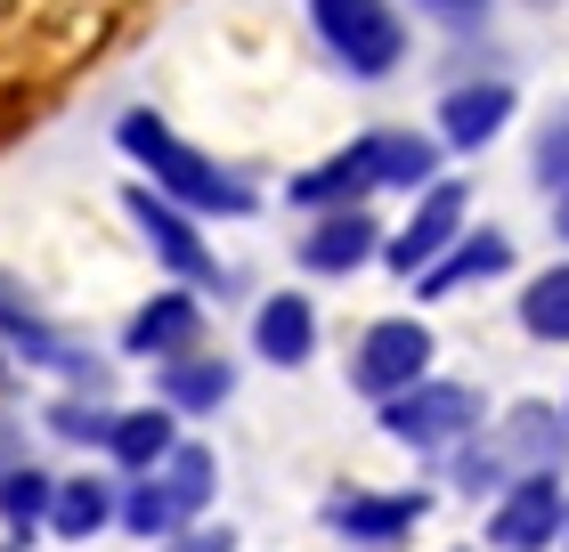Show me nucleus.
<instances>
[{
    "mask_svg": "<svg viewBox=\"0 0 569 552\" xmlns=\"http://www.w3.org/2000/svg\"><path fill=\"white\" fill-rule=\"evenodd\" d=\"M382 252V228L367 203H350V212H318L301 235V269L309 277H350V269H367V260Z\"/></svg>",
    "mask_w": 569,
    "mask_h": 552,
    "instance_id": "f8f14e48",
    "label": "nucleus"
},
{
    "mask_svg": "<svg viewBox=\"0 0 569 552\" xmlns=\"http://www.w3.org/2000/svg\"><path fill=\"white\" fill-rule=\"evenodd\" d=\"M309 33L350 82H391L407 66V17L391 0H309Z\"/></svg>",
    "mask_w": 569,
    "mask_h": 552,
    "instance_id": "f03ea898",
    "label": "nucleus"
},
{
    "mask_svg": "<svg viewBox=\"0 0 569 552\" xmlns=\"http://www.w3.org/2000/svg\"><path fill=\"white\" fill-rule=\"evenodd\" d=\"M375 195V139H350L342 154H326V163H309L301 179H284V203H301L309 220L318 212H350V203Z\"/></svg>",
    "mask_w": 569,
    "mask_h": 552,
    "instance_id": "9d476101",
    "label": "nucleus"
},
{
    "mask_svg": "<svg viewBox=\"0 0 569 552\" xmlns=\"http://www.w3.org/2000/svg\"><path fill=\"white\" fill-rule=\"evenodd\" d=\"M367 139H375V188L423 195L439 179V139H416V130H367Z\"/></svg>",
    "mask_w": 569,
    "mask_h": 552,
    "instance_id": "6ab92c4d",
    "label": "nucleus"
},
{
    "mask_svg": "<svg viewBox=\"0 0 569 552\" xmlns=\"http://www.w3.org/2000/svg\"><path fill=\"white\" fill-rule=\"evenodd\" d=\"M382 431H391L399 446H423V455H448V446H463L480 431V390L463 382H416L399 390V399H382Z\"/></svg>",
    "mask_w": 569,
    "mask_h": 552,
    "instance_id": "20e7f679",
    "label": "nucleus"
},
{
    "mask_svg": "<svg viewBox=\"0 0 569 552\" xmlns=\"http://www.w3.org/2000/svg\"><path fill=\"white\" fill-rule=\"evenodd\" d=\"M179 446V423H171V407H122L114 414V439H107V455L131 471H163V455Z\"/></svg>",
    "mask_w": 569,
    "mask_h": 552,
    "instance_id": "a211bd4d",
    "label": "nucleus"
},
{
    "mask_svg": "<svg viewBox=\"0 0 569 552\" xmlns=\"http://www.w3.org/2000/svg\"><path fill=\"white\" fill-rule=\"evenodd\" d=\"M154 552H237V536H228V529H179L171 544H154Z\"/></svg>",
    "mask_w": 569,
    "mask_h": 552,
    "instance_id": "bb28decb",
    "label": "nucleus"
},
{
    "mask_svg": "<svg viewBox=\"0 0 569 552\" xmlns=\"http://www.w3.org/2000/svg\"><path fill=\"white\" fill-rule=\"evenodd\" d=\"M114 512H122V495L107 480H58V495H49V529L58 536H98V529H114Z\"/></svg>",
    "mask_w": 569,
    "mask_h": 552,
    "instance_id": "aec40b11",
    "label": "nucleus"
},
{
    "mask_svg": "<svg viewBox=\"0 0 569 552\" xmlns=\"http://www.w3.org/2000/svg\"><path fill=\"white\" fill-rule=\"evenodd\" d=\"M416 9L448 17V24H472V17H488V0H416Z\"/></svg>",
    "mask_w": 569,
    "mask_h": 552,
    "instance_id": "cd10ccee",
    "label": "nucleus"
},
{
    "mask_svg": "<svg viewBox=\"0 0 569 552\" xmlns=\"http://www.w3.org/2000/svg\"><path fill=\"white\" fill-rule=\"evenodd\" d=\"M122 212H131V228L147 235V252L163 260L188 293H196V284H228L220 260H212V244H203V228H196V212H179V203L154 195V188H122Z\"/></svg>",
    "mask_w": 569,
    "mask_h": 552,
    "instance_id": "39448f33",
    "label": "nucleus"
},
{
    "mask_svg": "<svg viewBox=\"0 0 569 552\" xmlns=\"http://www.w3.org/2000/svg\"><path fill=\"white\" fill-rule=\"evenodd\" d=\"M49 431H58L66 446H107L114 439V407H98L90 390H73V399L49 407Z\"/></svg>",
    "mask_w": 569,
    "mask_h": 552,
    "instance_id": "a878e982",
    "label": "nucleus"
},
{
    "mask_svg": "<svg viewBox=\"0 0 569 552\" xmlns=\"http://www.w3.org/2000/svg\"><path fill=\"white\" fill-rule=\"evenodd\" d=\"M49 495H58V480L49 471H33V463H9L0 471V520L24 536V529H49Z\"/></svg>",
    "mask_w": 569,
    "mask_h": 552,
    "instance_id": "b1692460",
    "label": "nucleus"
},
{
    "mask_svg": "<svg viewBox=\"0 0 569 552\" xmlns=\"http://www.w3.org/2000/svg\"><path fill=\"white\" fill-rule=\"evenodd\" d=\"M196 341H203V301L188 293V284L154 293L139 318L122 325V350H131V358H163V365H171V358H188Z\"/></svg>",
    "mask_w": 569,
    "mask_h": 552,
    "instance_id": "4468645a",
    "label": "nucleus"
},
{
    "mask_svg": "<svg viewBox=\"0 0 569 552\" xmlns=\"http://www.w3.org/2000/svg\"><path fill=\"white\" fill-rule=\"evenodd\" d=\"M114 520H122L131 536H147V544H171L179 529H188V512L171 504V488L154 480V471H139V480L122 488V512H114Z\"/></svg>",
    "mask_w": 569,
    "mask_h": 552,
    "instance_id": "412c9836",
    "label": "nucleus"
},
{
    "mask_svg": "<svg viewBox=\"0 0 569 552\" xmlns=\"http://www.w3.org/2000/svg\"><path fill=\"white\" fill-rule=\"evenodd\" d=\"M505 269H512V235L505 228H480V235H456V244L431 260V269L416 277V293L423 301H448V293H463V284H488Z\"/></svg>",
    "mask_w": 569,
    "mask_h": 552,
    "instance_id": "2eb2a0df",
    "label": "nucleus"
},
{
    "mask_svg": "<svg viewBox=\"0 0 569 552\" xmlns=\"http://www.w3.org/2000/svg\"><path fill=\"white\" fill-rule=\"evenodd\" d=\"M553 536H569V504H561V480L537 471V480H512L488 512V544L497 552H546Z\"/></svg>",
    "mask_w": 569,
    "mask_h": 552,
    "instance_id": "6e6552de",
    "label": "nucleus"
},
{
    "mask_svg": "<svg viewBox=\"0 0 569 552\" xmlns=\"http://www.w3.org/2000/svg\"><path fill=\"white\" fill-rule=\"evenodd\" d=\"M553 228H561V235H569V195H553Z\"/></svg>",
    "mask_w": 569,
    "mask_h": 552,
    "instance_id": "c85d7f7f",
    "label": "nucleus"
},
{
    "mask_svg": "<svg viewBox=\"0 0 569 552\" xmlns=\"http://www.w3.org/2000/svg\"><path fill=\"white\" fill-rule=\"evenodd\" d=\"M0 374H9V350H0Z\"/></svg>",
    "mask_w": 569,
    "mask_h": 552,
    "instance_id": "c756f323",
    "label": "nucleus"
},
{
    "mask_svg": "<svg viewBox=\"0 0 569 552\" xmlns=\"http://www.w3.org/2000/svg\"><path fill=\"white\" fill-rule=\"evenodd\" d=\"M488 446H497V463L512 471V480L561 471V455H569V414L521 399V407H505V423H497V439H488Z\"/></svg>",
    "mask_w": 569,
    "mask_h": 552,
    "instance_id": "1a4fd4ad",
    "label": "nucleus"
},
{
    "mask_svg": "<svg viewBox=\"0 0 569 552\" xmlns=\"http://www.w3.org/2000/svg\"><path fill=\"white\" fill-rule=\"evenodd\" d=\"M423 512H431V495H423V488H391V495L350 488V495H333V504H326V529H333V536H350V544H399Z\"/></svg>",
    "mask_w": 569,
    "mask_h": 552,
    "instance_id": "9b49d317",
    "label": "nucleus"
},
{
    "mask_svg": "<svg viewBox=\"0 0 569 552\" xmlns=\"http://www.w3.org/2000/svg\"><path fill=\"white\" fill-rule=\"evenodd\" d=\"M114 147L131 154V163L147 171V188L171 195L179 212H220V220H252V212H261V195H252L237 171H220L212 154L188 147L163 114H147V107H131V114L114 122Z\"/></svg>",
    "mask_w": 569,
    "mask_h": 552,
    "instance_id": "f257e3e1",
    "label": "nucleus"
},
{
    "mask_svg": "<svg viewBox=\"0 0 569 552\" xmlns=\"http://www.w3.org/2000/svg\"><path fill=\"white\" fill-rule=\"evenodd\" d=\"M463 179H431V188L416 195V212H407V228L399 235H382V260H391V277H423L439 252L463 235Z\"/></svg>",
    "mask_w": 569,
    "mask_h": 552,
    "instance_id": "0eeeda50",
    "label": "nucleus"
},
{
    "mask_svg": "<svg viewBox=\"0 0 569 552\" xmlns=\"http://www.w3.org/2000/svg\"><path fill=\"white\" fill-rule=\"evenodd\" d=\"M521 325L537 341H569V260H553L521 284Z\"/></svg>",
    "mask_w": 569,
    "mask_h": 552,
    "instance_id": "5701e85b",
    "label": "nucleus"
},
{
    "mask_svg": "<svg viewBox=\"0 0 569 552\" xmlns=\"http://www.w3.org/2000/svg\"><path fill=\"white\" fill-rule=\"evenodd\" d=\"M431 374V333L416 318H382L358 333V358H350V382H358V399H399V390H416Z\"/></svg>",
    "mask_w": 569,
    "mask_h": 552,
    "instance_id": "423d86ee",
    "label": "nucleus"
},
{
    "mask_svg": "<svg viewBox=\"0 0 569 552\" xmlns=\"http://www.w3.org/2000/svg\"><path fill=\"white\" fill-rule=\"evenodd\" d=\"M529 179L546 195H569V98L546 114V130H537V147H529Z\"/></svg>",
    "mask_w": 569,
    "mask_h": 552,
    "instance_id": "393cba45",
    "label": "nucleus"
},
{
    "mask_svg": "<svg viewBox=\"0 0 569 552\" xmlns=\"http://www.w3.org/2000/svg\"><path fill=\"white\" fill-rule=\"evenodd\" d=\"M228 390H237V365H228V358H203V350L171 358L163 374H154V399H163L171 414H212V407H228Z\"/></svg>",
    "mask_w": 569,
    "mask_h": 552,
    "instance_id": "f3484780",
    "label": "nucleus"
},
{
    "mask_svg": "<svg viewBox=\"0 0 569 552\" xmlns=\"http://www.w3.org/2000/svg\"><path fill=\"white\" fill-rule=\"evenodd\" d=\"M252 350H261L269 365H309L318 358V309H309L301 293H269L261 318H252Z\"/></svg>",
    "mask_w": 569,
    "mask_h": 552,
    "instance_id": "dca6fc26",
    "label": "nucleus"
},
{
    "mask_svg": "<svg viewBox=\"0 0 569 552\" xmlns=\"http://www.w3.org/2000/svg\"><path fill=\"white\" fill-rule=\"evenodd\" d=\"M0 341L24 358V365H41V374H66L73 390H90V399H107V365H98L82 341H66V325L49 318V309L24 293V284L0 269Z\"/></svg>",
    "mask_w": 569,
    "mask_h": 552,
    "instance_id": "7ed1b4c3",
    "label": "nucleus"
},
{
    "mask_svg": "<svg viewBox=\"0 0 569 552\" xmlns=\"http://www.w3.org/2000/svg\"><path fill=\"white\" fill-rule=\"evenodd\" d=\"M154 480L171 488V504L188 512V520H203V504H212V488H220V463H212V446L179 439L171 455H163V471H154Z\"/></svg>",
    "mask_w": 569,
    "mask_h": 552,
    "instance_id": "4be33fe9",
    "label": "nucleus"
},
{
    "mask_svg": "<svg viewBox=\"0 0 569 552\" xmlns=\"http://www.w3.org/2000/svg\"><path fill=\"white\" fill-rule=\"evenodd\" d=\"M512 107H521V98H512V82H497V73H488V82H456L448 98H439V147L480 154L512 122Z\"/></svg>",
    "mask_w": 569,
    "mask_h": 552,
    "instance_id": "ddd939ff",
    "label": "nucleus"
}]
</instances>
